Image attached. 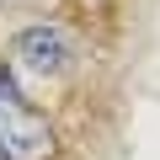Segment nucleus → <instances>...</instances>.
I'll return each instance as SVG.
<instances>
[{
  "mask_svg": "<svg viewBox=\"0 0 160 160\" xmlns=\"http://www.w3.org/2000/svg\"><path fill=\"white\" fill-rule=\"evenodd\" d=\"M53 155H59V139H53L48 118L0 69V160H53Z\"/></svg>",
  "mask_w": 160,
  "mask_h": 160,
  "instance_id": "nucleus-1",
  "label": "nucleus"
},
{
  "mask_svg": "<svg viewBox=\"0 0 160 160\" xmlns=\"http://www.w3.org/2000/svg\"><path fill=\"white\" fill-rule=\"evenodd\" d=\"M11 59H16V69L53 80V75L69 69V38H64V27H53V22H32V27H22V32L11 38Z\"/></svg>",
  "mask_w": 160,
  "mask_h": 160,
  "instance_id": "nucleus-2",
  "label": "nucleus"
}]
</instances>
